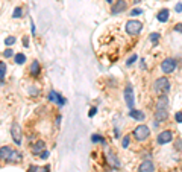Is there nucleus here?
<instances>
[{"instance_id": "f257e3e1", "label": "nucleus", "mask_w": 182, "mask_h": 172, "mask_svg": "<svg viewBox=\"0 0 182 172\" xmlns=\"http://www.w3.org/2000/svg\"><path fill=\"white\" fill-rule=\"evenodd\" d=\"M153 92L158 93V94H167L170 92V81L167 79L165 76H161L158 79H155L153 82Z\"/></svg>"}, {"instance_id": "f03ea898", "label": "nucleus", "mask_w": 182, "mask_h": 172, "mask_svg": "<svg viewBox=\"0 0 182 172\" xmlns=\"http://www.w3.org/2000/svg\"><path fill=\"white\" fill-rule=\"evenodd\" d=\"M132 136H134L136 142H146L149 136H150V128L147 125H144V124H141V125L135 126V129L132 131Z\"/></svg>"}, {"instance_id": "7ed1b4c3", "label": "nucleus", "mask_w": 182, "mask_h": 172, "mask_svg": "<svg viewBox=\"0 0 182 172\" xmlns=\"http://www.w3.org/2000/svg\"><path fill=\"white\" fill-rule=\"evenodd\" d=\"M143 23L140 22V20H129V22H126V32L129 35H138L141 34V31H143Z\"/></svg>"}, {"instance_id": "20e7f679", "label": "nucleus", "mask_w": 182, "mask_h": 172, "mask_svg": "<svg viewBox=\"0 0 182 172\" xmlns=\"http://www.w3.org/2000/svg\"><path fill=\"white\" fill-rule=\"evenodd\" d=\"M176 67H178V63H176L175 58H165V59L161 63V70H162V73H165V75L173 73V72L176 70Z\"/></svg>"}, {"instance_id": "39448f33", "label": "nucleus", "mask_w": 182, "mask_h": 172, "mask_svg": "<svg viewBox=\"0 0 182 172\" xmlns=\"http://www.w3.org/2000/svg\"><path fill=\"white\" fill-rule=\"evenodd\" d=\"M11 137L17 146L22 145V128H20V125L17 122H14L11 125Z\"/></svg>"}, {"instance_id": "423d86ee", "label": "nucleus", "mask_w": 182, "mask_h": 172, "mask_svg": "<svg viewBox=\"0 0 182 172\" xmlns=\"http://www.w3.org/2000/svg\"><path fill=\"white\" fill-rule=\"evenodd\" d=\"M171 140H173V133H171L170 129H164V131H161L158 136H156V143L158 145L170 143Z\"/></svg>"}, {"instance_id": "0eeeda50", "label": "nucleus", "mask_w": 182, "mask_h": 172, "mask_svg": "<svg viewBox=\"0 0 182 172\" xmlns=\"http://www.w3.org/2000/svg\"><path fill=\"white\" fill-rule=\"evenodd\" d=\"M126 9H127V2H126V0H115V3L113 5L111 12L115 15V14H122V12H125Z\"/></svg>"}, {"instance_id": "6e6552de", "label": "nucleus", "mask_w": 182, "mask_h": 172, "mask_svg": "<svg viewBox=\"0 0 182 172\" xmlns=\"http://www.w3.org/2000/svg\"><path fill=\"white\" fill-rule=\"evenodd\" d=\"M49 101H52V102H56L59 107H62V105H65V98H62L61 94L58 92H55V90H50L49 92Z\"/></svg>"}, {"instance_id": "1a4fd4ad", "label": "nucleus", "mask_w": 182, "mask_h": 172, "mask_svg": "<svg viewBox=\"0 0 182 172\" xmlns=\"http://www.w3.org/2000/svg\"><path fill=\"white\" fill-rule=\"evenodd\" d=\"M125 101H126V105H127L129 108H134V90H132V85H126Z\"/></svg>"}, {"instance_id": "9d476101", "label": "nucleus", "mask_w": 182, "mask_h": 172, "mask_svg": "<svg viewBox=\"0 0 182 172\" xmlns=\"http://www.w3.org/2000/svg\"><path fill=\"white\" fill-rule=\"evenodd\" d=\"M167 117H169L167 108H156V110H155V122L162 124V122L167 120Z\"/></svg>"}, {"instance_id": "9b49d317", "label": "nucleus", "mask_w": 182, "mask_h": 172, "mask_svg": "<svg viewBox=\"0 0 182 172\" xmlns=\"http://www.w3.org/2000/svg\"><path fill=\"white\" fill-rule=\"evenodd\" d=\"M44 149H46V142L44 140H36L34 145H32L31 151H32V154H35V155H40Z\"/></svg>"}, {"instance_id": "f8f14e48", "label": "nucleus", "mask_w": 182, "mask_h": 172, "mask_svg": "<svg viewBox=\"0 0 182 172\" xmlns=\"http://www.w3.org/2000/svg\"><path fill=\"white\" fill-rule=\"evenodd\" d=\"M138 172H155V164H153V161L144 160L140 166H138Z\"/></svg>"}, {"instance_id": "ddd939ff", "label": "nucleus", "mask_w": 182, "mask_h": 172, "mask_svg": "<svg viewBox=\"0 0 182 172\" xmlns=\"http://www.w3.org/2000/svg\"><path fill=\"white\" fill-rule=\"evenodd\" d=\"M129 116H131L132 119H135L136 122H143V120L146 119V114H144L143 111H140V110H135V108H131Z\"/></svg>"}, {"instance_id": "4468645a", "label": "nucleus", "mask_w": 182, "mask_h": 172, "mask_svg": "<svg viewBox=\"0 0 182 172\" xmlns=\"http://www.w3.org/2000/svg\"><path fill=\"white\" fill-rule=\"evenodd\" d=\"M23 160V154L22 152H18V151H11V155H9V159H8V163H20Z\"/></svg>"}, {"instance_id": "2eb2a0df", "label": "nucleus", "mask_w": 182, "mask_h": 172, "mask_svg": "<svg viewBox=\"0 0 182 172\" xmlns=\"http://www.w3.org/2000/svg\"><path fill=\"white\" fill-rule=\"evenodd\" d=\"M11 146H8V145H5V146H2L0 148V160L2 161H8L9 159V155H11Z\"/></svg>"}, {"instance_id": "dca6fc26", "label": "nucleus", "mask_w": 182, "mask_h": 172, "mask_svg": "<svg viewBox=\"0 0 182 172\" xmlns=\"http://www.w3.org/2000/svg\"><path fill=\"white\" fill-rule=\"evenodd\" d=\"M169 107V96L167 94H159L158 101H156V108H167Z\"/></svg>"}, {"instance_id": "f3484780", "label": "nucleus", "mask_w": 182, "mask_h": 172, "mask_svg": "<svg viewBox=\"0 0 182 172\" xmlns=\"http://www.w3.org/2000/svg\"><path fill=\"white\" fill-rule=\"evenodd\" d=\"M29 73H31L32 76H38V75L41 73V66H40V63H38V61H32V63H31Z\"/></svg>"}, {"instance_id": "a211bd4d", "label": "nucleus", "mask_w": 182, "mask_h": 172, "mask_svg": "<svg viewBox=\"0 0 182 172\" xmlns=\"http://www.w3.org/2000/svg\"><path fill=\"white\" fill-rule=\"evenodd\" d=\"M169 17H170V11H169V9H161V11L158 12V15H156L159 23H165V22L169 20Z\"/></svg>"}, {"instance_id": "6ab92c4d", "label": "nucleus", "mask_w": 182, "mask_h": 172, "mask_svg": "<svg viewBox=\"0 0 182 172\" xmlns=\"http://www.w3.org/2000/svg\"><path fill=\"white\" fill-rule=\"evenodd\" d=\"M91 142L93 143H102V145H105V139L100 134H93L91 136Z\"/></svg>"}, {"instance_id": "aec40b11", "label": "nucleus", "mask_w": 182, "mask_h": 172, "mask_svg": "<svg viewBox=\"0 0 182 172\" xmlns=\"http://www.w3.org/2000/svg\"><path fill=\"white\" fill-rule=\"evenodd\" d=\"M14 59H15V64H24V61H26V55L24 53H17L15 57H14Z\"/></svg>"}, {"instance_id": "412c9836", "label": "nucleus", "mask_w": 182, "mask_h": 172, "mask_svg": "<svg viewBox=\"0 0 182 172\" xmlns=\"http://www.w3.org/2000/svg\"><path fill=\"white\" fill-rule=\"evenodd\" d=\"M6 72H8V66H6V63L0 61V78H5V76H6Z\"/></svg>"}, {"instance_id": "4be33fe9", "label": "nucleus", "mask_w": 182, "mask_h": 172, "mask_svg": "<svg viewBox=\"0 0 182 172\" xmlns=\"http://www.w3.org/2000/svg\"><path fill=\"white\" fill-rule=\"evenodd\" d=\"M149 40H150V43H152V44H156V43H158V40H159V34L158 32L150 34L149 35Z\"/></svg>"}, {"instance_id": "5701e85b", "label": "nucleus", "mask_w": 182, "mask_h": 172, "mask_svg": "<svg viewBox=\"0 0 182 172\" xmlns=\"http://www.w3.org/2000/svg\"><path fill=\"white\" fill-rule=\"evenodd\" d=\"M109 161H111V163H113L114 166H117V168H118V166H120V161L117 160V155H114L113 152H109Z\"/></svg>"}, {"instance_id": "b1692460", "label": "nucleus", "mask_w": 182, "mask_h": 172, "mask_svg": "<svg viewBox=\"0 0 182 172\" xmlns=\"http://www.w3.org/2000/svg\"><path fill=\"white\" fill-rule=\"evenodd\" d=\"M129 143H131V137H129V134H126L125 137L122 139V146H123V148H127Z\"/></svg>"}, {"instance_id": "393cba45", "label": "nucleus", "mask_w": 182, "mask_h": 172, "mask_svg": "<svg viewBox=\"0 0 182 172\" xmlns=\"http://www.w3.org/2000/svg\"><path fill=\"white\" fill-rule=\"evenodd\" d=\"M22 15H23V9L20 8V6L14 9V14H12V17H14V18H20Z\"/></svg>"}, {"instance_id": "a878e982", "label": "nucleus", "mask_w": 182, "mask_h": 172, "mask_svg": "<svg viewBox=\"0 0 182 172\" xmlns=\"http://www.w3.org/2000/svg\"><path fill=\"white\" fill-rule=\"evenodd\" d=\"M15 41H17V38H15V37H8V38H5V44H6V46H12V44H15Z\"/></svg>"}, {"instance_id": "bb28decb", "label": "nucleus", "mask_w": 182, "mask_h": 172, "mask_svg": "<svg viewBox=\"0 0 182 172\" xmlns=\"http://www.w3.org/2000/svg\"><path fill=\"white\" fill-rule=\"evenodd\" d=\"M129 14H131V17H136V15H141L143 14V9L141 8H135V9H132Z\"/></svg>"}, {"instance_id": "cd10ccee", "label": "nucleus", "mask_w": 182, "mask_h": 172, "mask_svg": "<svg viewBox=\"0 0 182 172\" xmlns=\"http://www.w3.org/2000/svg\"><path fill=\"white\" fill-rule=\"evenodd\" d=\"M175 149L176 151H182V139H176L175 140Z\"/></svg>"}, {"instance_id": "c85d7f7f", "label": "nucleus", "mask_w": 182, "mask_h": 172, "mask_svg": "<svg viewBox=\"0 0 182 172\" xmlns=\"http://www.w3.org/2000/svg\"><path fill=\"white\" fill-rule=\"evenodd\" d=\"M3 57H5V58H11V57H14V50H12V49H6V50L3 52Z\"/></svg>"}, {"instance_id": "c756f323", "label": "nucleus", "mask_w": 182, "mask_h": 172, "mask_svg": "<svg viewBox=\"0 0 182 172\" xmlns=\"http://www.w3.org/2000/svg\"><path fill=\"white\" fill-rule=\"evenodd\" d=\"M175 120H176L178 124H182V111H178V113L175 114Z\"/></svg>"}, {"instance_id": "7c9ffc66", "label": "nucleus", "mask_w": 182, "mask_h": 172, "mask_svg": "<svg viewBox=\"0 0 182 172\" xmlns=\"http://www.w3.org/2000/svg\"><path fill=\"white\" fill-rule=\"evenodd\" d=\"M136 58H138L136 55H132V57H131L129 59H127V61H126V64H127V66H132V64H134V63L136 61Z\"/></svg>"}, {"instance_id": "2f4dec72", "label": "nucleus", "mask_w": 182, "mask_h": 172, "mask_svg": "<svg viewBox=\"0 0 182 172\" xmlns=\"http://www.w3.org/2000/svg\"><path fill=\"white\" fill-rule=\"evenodd\" d=\"M173 31H175V32H179V34H182V23L175 24V28H173Z\"/></svg>"}, {"instance_id": "473e14b6", "label": "nucleus", "mask_w": 182, "mask_h": 172, "mask_svg": "<svg viewBox=\"0 0 182 172\" xmlns=\"http://www.w3.org/2000/svg\"><path fill=\"white\" fill-rule=\"evenodd\" d=\"M38 171H40V168H38V166H35V164L29 166V169H27V172H38Z\"/></svg>"}, {"instance_id": "72a5a7b5", "label": "nucleus", "mask_w": 182, "mask_h": 172, "mask_svg": "<svg viewBox=\"0 0 182 172\" xmlns=\"http://www.w3.org/2000/svg\"><path fill=\"white\" fill-rule=\"evenodd\" d=\"M40 157H41V159H43V160H46V159H47V157H49V151H47V149H44V151H43V152H41V154H40Z\"/></svg>"}, {"instance_id": "f704fd0d", "label": "nucleus", "mask_w": 182, "mask_h": 172, "mask_svg": "<svg viewBox=\"0 0 182 172\" xmlns=\"http://www.w3.org/2000/svg\"><path fill=\"white\" fill-rule=\"evenodd\" d=\"M96 111H97V108H96V107H93L90 111H88V116H90V117H93V116L96 114Z\"/></svg>"}, {"instance_id": "c9c22d12", "label": "nucleus", "mask_w": 182, "mask_h": 172, "mask_svg": "<svg viewBox=\"0 0 182 172\" xmlns=\"http://www.w3.org/2000/svg\"><path fill=\"white\" fill-rule=\"evenodd\" d=\"M175 11H176V12H182V3H176V6H175Z\"/></svg>"}, {"instance_id": "e433bc0d", "label": "nucleus", "mask_w": 182, "mask_h": 172, "mask_svg": "<svg viewBox=\"0 0 182 172\" xmlns=\"http://www.w3.org/2000/svg\"><path fill=\"white\" fill-rule=\"evenodd\" d=\"M23 46L24 47L29 46V38H27V37H23Z\"/></svg>"}, {"instance_id": "4c0bfd02", "label": "nucleus", "mask_w": 182, "mask_h": 172, "mask_svg": "<svg viewBox=\"0 0 182 172\" xmlns=\"http://www.w3.org/2000/svg\"><path fill=\"white\" fill-rule=\"evenodd\" d=\"M114 137H118V129H114Z\"/></svg>"}, {"instance_id": "58836bf2", "label": "nucleus", "mask_w": 182, "mask_h": 172, "mask_svg": "<svg viewBox=\"0 0 182 172\" xmlns=\"http://www.w3.org/2000/svg\"><path fill=\"white\" fill-rule=\"evenodd\" d=\"M105 2H108V3H114V0H105Z\"/></svg>"}, {"instance_id": "ea45409f", "label": "nucleus", "mask_w": 182, "mask_h": 172, "mask_svg": "<svg viewBox=\"0 0 182 172\" xmlns=\"http://www.w3.org/2000/svg\"><path fill=\"white\" fill-rule=\"evenodd\" d=\"M140 2H143V0H134V3H140Z\"/></svg>"}, {"instance_id": "a19ab883", "label": "nucleus", "mask_w": 182, "mask_h": 172, "mask_svg": "<svg viewBox=\"0 0 182 172\" xmlns=\"http://www.w3.org/2000/svg\"><path fill=\"white\" fill-rule=\"evenodd\" d=\"M44 172H49V168H46V169H44Z\"/></svg>"}]
</instances>
